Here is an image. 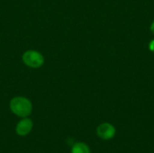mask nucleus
Returning <instances> with one entry per match:
<instances>
[{"label":"nucleus","mask_w":154,"mask_h":153,"mask_svg":"<svg viewBox=\"0 0 154 153\" xmlns=\"http://www.w3.org/2000/svg\"><path fill=\"white\" fill-rule=\"evenodd\" d=\"M70 153H91V150L87 143L83 142H78L73 144Z\"/></svg>","instance_id":"5"},{"label":"nucleus","mask_w":154,"mask_h":153,"mask_svg":"<svg viewBox=\"0 0 154 153\" xmlns=\"http://www.w3.org/2000/svg\"><path fill=\"white\" fill-rule=\"evenodd\" d=\"M149 49H150L151 51L154 52V39L150 41V43H149Z\"/></svg>","instance_id":"6"},{"label":"nucleus","mask_w":154,"mask_h":153,"mask_svg":"<svg viewBox=\"0 0 154 153\" xmlns=\"http://www.w3.org/2000/svg\"><path fill=\"white\" fill-rule=\"evenodd\" d=\"M150 31H151V32H152V33L154 35V19L152 20V22L151 23V25H150Z\"/></svg>","instance_id":"7"},{"label":"nucleus","mask_w":154,"mask_h":153,"mask_svg":"<svg viewBox=\"0 0 154 153\" xmlns=\"http://www.w3.org/2000/svg\"><path fill=\"white\" fill-rule=\"evenodd\" d=\"M9 108L14 115L20 118H24L31 115L32 112V104L27 97L17 96L10 100Z\"/></svg>","instance_id":"1"},{"label":"nucleus","mask_w":154,"mask_h":153,"mask_svg":"<svg viewBox=\"0 0 154 153\" xmlns=\"http://www.w3.org/2000/svg\"><path fill=\"white\" fill-rule=\"evenodd\" d=\"M22 60L23 64L31 69H40L44 64L43 55L35 50H27L22 55Z\"/></svg>","instance_id":"2"},{"label":"nucleus","mask_w":154,"mask_h":153,"mask_svg":"<svg viewBox=\"0 0 154 153\" xmlns=\"http://www.w3.org/2000/svg\"><path fill=\"white\" fill-rule=\"evenodd\" d=\"M33 128V122L29 117L21 118V120L17 123L15 126V132L17 135L24 137L27 136Z\"/></svg>","instance_id":"4"},{"label":"nucleus","mask_w":154,"mask_h":153,"mask_svg":"<svg viewBox=\"0 0 154 153\" xmlns=\"http://www.w3.org/2000/svg\"><path fill=\"white\" fill-rule=\"evenodd\" d=\"M96 133L99 139L103 141H110L115 138L116 134V129L111 123L104 122L97 127Z\"/></svg>","instance_id":"3"}]
</instances>
